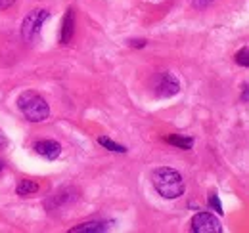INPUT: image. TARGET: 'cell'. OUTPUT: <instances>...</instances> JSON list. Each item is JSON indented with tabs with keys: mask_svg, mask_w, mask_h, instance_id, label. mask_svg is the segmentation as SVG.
I'll return each mask as SVG.
<instances>
[{
	"mask_svg": "<svg viewBox=\"0 0 249 233\" xmlns=\"http://www.w3.org/2000/svg\"><path fill=\"white\" fill-rule=\"evenodd\" d=\"M48 19V12L46 10H31L27 16H25V19H23V23H21V34H23V38L25 40H35L36 36H38V33H40V27H42V23Z\"/></svg>",
	"mask_w": 249,
	"mask_h": 233,
	"instance_id": "cell-3",
	"label": "cell"
},
{
	"mask_svg": "<svg viewBox=\"0 0 249 233\" xmlns=\"http://www.w3.org/2000/svg\"><path fill=\"white\" fill-rule=\"evenodd\" d=\"M152 183H154L157 193L165 199H178L184 195V189H186L182 176L173 168H167V166H161V168L154 170Z\"/></svg>",
	"mask_w": 249,
	"mask_h": 233,
	"instance_id": "cell-1",
	"label": "cell"
},
{
	"mask_svg": "<svg viewBox=\"0 0 249 233\" xmlns=\"http://www.w3.org/2000/svg\"><path fill=\"white\" fill-rule=\"evenodd\" d=\"M106 230H107V226L104 222H87V224L71 228L69 233H102L106 232Z\"/></svg>",
	"mask_w": 249,
	"mask_h": 233,
	"instance_id": "cell-8",
	"label": "cell"
},
{
	"mask_svg": "<svg viewBox=\"0 0 249 233\" xmlns=\"http://www.w3.org/2000/svg\"><path fill=\"white\" fill-rule=\"evenodd\" d=\"M8 146V140H6V136H4V132L0 130V149H4V147Z\"/></svg>",
	"mask_w": 249,
	"mask_h": 233,
	"instance_id": "cell-15",
	"label": "cell"
},
{
	"mask_svg": "<svg viewBox=\"0 0 249 233\" xmlns=\"http://www.w3.org/2000/svg\"><path fill=\"white\" fill-rule=\"evenodd\" d=\"M98 144L102 147H106L107 151H115V153H126V147L124 146H119L117 142H113L111 138H107V136H100L98 138Z\"/></svg>",
	"mask_w": 249,
	"mask_h": 233,
	"instance_id": "cell-10",
	"label": "cell"
},
{
	"mask_svg": "<svg viewBox=\"0 0 249 233\" xmlns=\"http://www.w3.org/2000/svg\"><path fill=\"white\" fill-rule=\"evenodd\" d=\"M242 100H244V103H248V86L244 88V96H242Z\"/></svg>",
	"mask_w": 249,
	"mask_h": 233,
	"instance_id": "cell-17",
	"label": "cell"
},
{
	"mask_svg": "<svg viewBox=\"0 0 249 233\" xmlns=\"http://www.w3.org/2000/svg\"><path fill=\"white\" fill-rule=\"evenodd\" d=\"M16 191H18V195H21V197L35 195V193L38 191V183H36V182H33V180H21V182L18 183Z\"/></svg>",
	"mask_w": 249,
	"mask_h": 233,
	"instance_id": "cell-9",
	"label": "cell"
},
{
	"mask_svg": "<svg viewBox=\"0 0 249 233\" xmlns=\"http://www.w3.org/2000/svg\"><path fill=\"white\" fill-rule=\"evenodd\" d=\"M154 90L159 98H171L180 92V83L173 73H159L154 83Z\"/></svg>",
	"mask_w": 249,
	"mask_h": 233,
	"instance_id": "cell-5",
	"label": "cell"
},
{
	"mask_svg": "<svg viewBox=\"0 0 249 233\" xmlns=\"http://www.w3.org/2000/svg\"><path fill=\"white\" fill-rule=\"evenodd\" d=\"M249 50L248 48H242V50H240V52H238V54H236V63H238V65H244V67H248L249 65Z\"/></svg>",
	"mask_w": 249,
	"mask_h": 233,
	"instance_id": "cell-13",
	"label": "cell"
},
{
	"mask_svg": "<svg viewBox=\"0 0 249 233\" xmlns=\"http://www.w3.org/2000/svg\"><path fill=\"white\" fill-rule=\"evenodd\" d=\"M2 170H4V165H2V161H0V174H2Z\"/></svg>",
	"mask_w": 249,
	"mask_h": 233,
	"instance_id": "cell-18",
	"label": "cell"
},
{
	"mask_svg": "<svg viewBox=\"0 0 249 233\" xmlns=\"http://www.w3.org/2000/svg\"><path fill=\"white\" fill-rule=\"evenodd\" d=\"M207 204H209V210H215L217 214H222V212H224V210H222V204H220V201H218L217 193H211V195H209Z\"/></svg>",
	"mask_w": 249,
	"mask_h": 233,
	"instance_id": "cell-12",
	"label": "cell"
},
{
	"mask_svg": "<svg viewBox=\"0 0 249 233\" xmlns=\"http://www.w3.org/2000/svg\"><path fill=\"white\" fill-rule=\"evenodd\" d=\"M192 232L196 233H220L222 226L215 214L211 212H199L192 218Z\"/></svg>",
	"mask_w": 249,
	"mask_h": 233,
	"instance_id": "cell-4",
	"label": "cell"
},
{
	"mask_svg": "<svg viewBox=\"0 0 249 233\" xmlns=\"http://www.w3.org/2000/svg\"><path fill=\"white\" fill-rule=\"evenodd\" d=\"M14 4H16V0H0V10H8Z\"/></svg>",
	"mask_w": 249,
	"mask_h": 233,
	"instance_id": "cell-14",
	"label": "cell"
},
{
	"mask_svg": "<svg viewBox=\"0 0 249 233\" xmlns=\"http://www.w3.org/2000/svg\"><path fill=\"white\" fill-rule=\"evenodd\" d=\"M73 31H75V10L69 8L63 16V23H62V34H60V42L62 44H69L71 38H73Z\"/></svg>",
	"mask_w": 249,
	"mask_h": 233,
	"instance_id": "cell-7",
	"label": "cell"
},
{
	"mask_svg": "<svg viewBox=\"0 0 249 233\" xmlns=\"http://www.w3.org/2000/svg\"><path fill=\"white\" fill-rule=\"evenodd\" d=\"M18 107L29 122H42L50 115V107H48L46 100L42 96H38L36 92H33V90L23 92L18 98Z\"/></svg>",
	"mask_w": 249,
	"mask_h": 233,
	"instance_id": "cell-2",
	"label": "cell"
},
{
	"mask_svg": "<svg viewBox=\"0 0 249 233\" xmlns=\"http://www.w3.org/2000/svg\"><path fill=\"white\" fill-rule=\"evenodd\" d=\"M167 142H169L171 146L180 147V149H190V147L194 146V140H192V138H182V136H177V134L169 136V138H167Z\"/></svg>",
	"mask_w": 249,
	"mask_h": 233,
	"instance_id": "cell-11",
	"label": "cell"
},
{
	"mask_svg": "<svg viewBox=\"0 0 249 233\" xmlns=\"http://www.w3.org/2000/svg\"><path fill=\"white\" fill-rule=\"evenodd\" d=\"M130 46H136V48H144L146 46V40H132Z\"/></svg>",
	"mask_w": 249,
	"mask_h": 233,
	"instance_id": "cell-16",
	"label": "cell"
},
{
	"mask_svg": "<svg viewBox=\"0 0 249 233\" xmlns=\"http://www.w3.org/2000/svg\"><path fill=\"white\" fill-rule=\"evenodd\" d=\"M35 151L48 161H56L62 155V146L56 140H40L35 144Z\"/></svg>",
	"mask_w": 249,
	"mask_h": 233,
	"instance_id": "cell-6",
	"label": "cell"
}]
</instances>
